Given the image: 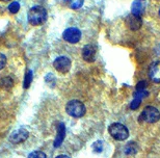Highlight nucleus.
I'll return each mask as SVG.
<instances>
[{"mask_svg": "<svg viewBox=\"0 0 160 158\" xmlns=\"http://www.w3.org/2000/svg\"><path fill=\"white\" fill-rule=\"evenodd\" d=\"M1 1H3V2H6V1H9V0H1Z\"/></svg>", "mask_w": 160, "mask_h": 158, "instance_id": "obj_23", "label": "nucleus"}, {"mask_svg": "<svg viewBox=\"0 0 160 158\" xmlns=\"http://www.w3.org/2000/svg\"><path fill=\"white\" fill-rule=\"evenodd\" d=\"M31 80H32V72L31 71H28L26 76H25V81H24V88L27 89L28 86L30 85Z\"/></svg>", "mask_w": 160, "mask_h": 158, "instance_id": "obj_19", "label": "nucleus"}, {"mask_svg": "<svg viewBox=\"0 0 160 158\" xmlns=\"http://www.w3.org/2000/svg\"><path fill=\"white\" fill-rule=\"evenodd\" d=\"M6 64V57L4 54L0 53V70H2Z\"/></svg>", "mask_w": 160, "mask_h": 158, "instance_id": "obj_21", "label": "nucleus"}, {"mask_svg": "<svg viewBox=\"0 0 160 158\" xmlns=\"http://www.w3.org/2000/svg\"><path fill=\"white\" fill-rule=\"evenodd\" d=\"M62 38L70 44H76L81 38V31L77 27H69L63 31Z\"/></svg>", "mask_w": 160, "mask_h": 158, "instance_id": "obj_7", "label": "nucleus"}, {"mask_svg": "<svg viewBox=\"0 0 160 158\" xmlns=\"http://www.w3.org/2000/svg\"><path fill=\"white\" fill-rule=\"evenodd\" d=\"M146 96H148V92L146 89H136L135 94H134V99L130 104V108L132 110H135V109L138 108L140 103H142V98Z\"/></svg>", "mask_w": 160, "mask_h": 158, "instance_id": "obj_10", "label": "nucleus"}, {"mask_svg": "<svg viewBox=\"0 0 160 158\" xmlns=\"http://www.w3.org/2000/svg\"><path fill=\"white\" fill-rule=\"evenodd\" d=\"M160 120V111L154 106H147L143 110L140 112L138 121L140 123L153 124Z\"/></svg>", "mask_w": 160, "mask_h": 158, "instance_id": "obj_2", "label": "nucleus"}, {"mask_svg": "<svg viewBox=\"0 0 160 158\" xmlns=\"http://www.w3.org/2000/svg\"><path fill=\"white\" fill-rule=\"evenodd\" d=\"M28 131L24 128H20L15 130L14 132H12V134L9 135V140L12 144H21L25 141L28 138Z\"/></svg>", "mask_w": 160, "mask_h": 158, "instance_id": "obj_8", "label": "nucleus"}, {"mask_svg": "<svg viewBox=\"0 0 160 158\" xmlns=\"http://www.w3.org/2000/svg\"><path fill=\"white\" fill-rule=\"evenodd\" d=\"M65 135H66L65 124L60 123L59 126H58V130H57V135L55 137V140H54V147L57 148V147H59L60 145H62V143L63 141V138H65Z\"/></svg>", "mask_w": 160, "mask_h": 158, "instance_id": "obj_12", "label": "nucleus"}, {"mask_svg": "<svg viewBox=\"0 0 160 158\" xmlns=\"http://www.w3.org/2000/svg\"><path fill=\"white\" fill-rule=\"evenodd\" d=\"M149 75L152 81L160 83V62L153 63L149 69Z\"/></svg>", "mask_w": 160, "mask_h": 158, "instance_id": "obj_11", "label": "nucleus"}, {"mask_svg": "<svg viewBox=\"0 0 160 158\" xmlns=\"http://www.w3.org/2000/svg\"><path fill=\"white\" fill-rule=\"evenodd\" d=\"M97 54V48L94 45L88 44L85 45L82 49V57L86 63H94Z\"/></svg>", "mask_w": 160, "mask_h": 158, "instance_id": "obj_9", "label": "nucleus"}, {"mask_svg": "<svg viewBox=\"0 0 160 158\" xmlns=\"http://www.w3.org/2000/svg\"><path fill=\"white\" fill-rule=\"evenodd\" d=\"M20 9V4L18 2H12L11 4L8 5V11L12 13V14H16V13L19 12Z\"/></svg>", "mask_w": 160, "mask_h": 158, "instance_id": "obj_17", "label": "nucleus"}, {"mask_svg": "<svg viewBox=\"0 0 160 158\" xmlns=\"http://www.w3.org/2000/svg\"><path fill=\"white\" fill-rule=\"evenodd\" d=\"M103 143H102L101 140H98L96 141V143H94V145H92V150H94V152L96 153H101L102 151H103Z\"/></svg>", "mask_w": 160, "mask_h": 158, "instance_id": "obj_16", "label": "nucleus"}, {"mask_svg": "<svg viewBox=\"0 0 160 158\" xmlns=\"http://www.w3.org/2000/svg\"><path fill=\"white\" fill-rule=\"evenodd\" d=\"M108 132L116 140L123 141L129 137V130L122 123H112L108 127Z\"/></svg>", "mask_w": 160, "mask_h": 158, "instance_id": "obj_3", "label": "nucleus"}, {"mask_svg": "<svg viewBox=\"0 0 160 158\" xmlns=\"http://www.w3.org/2000/svg\"><path fill=\"white\" fill-rule=\"evenodd\" d=\"M66 111L73 118H81L85 115L86 108L84 104L79 100H71L66 106Z\"/></svg>", "mask_w": 160, "mask_h": 158, "instance_id": "obj_4", "label": "nucleus"}, {"mask_svg": "<svg viewBox=\"0 0 160 158\" xmlns=\"http://www.w3.org/2000/svg\"><path fill=\"white\" fill-rule=\"evenodd\" d=\"M2 88H11L12 85V80L9 78V77H5V78L1 79V82H0Z\"/></svg>", "mask_w": 160, "mask_h": 158, "instance_id": "obj_18", "label": "nucleus"}, {"mask_svg": "<svg viewBox=\"0 0 160 158\" xmlns=\"http://www.w3.org/2000/svg\"><path fill=\"white\" fill-rule=\"evenodd\" d=\"M125 24H126L127 28H129L130 30L136 31L139 30L142 26V19L140 17V15H136L131 13L125 19Z\"/></svg>", "mask_w": 160, "mask_h": 158, "instance_id": "obj_5", "label": "nucleus"}, {"mask_svg": "<svg viewBox=\"0 0 160 158\" xmlns=\"http://www.w3.org/2000/svg\"><path fill=\"white\" fill-rule=\"evenodd\" d=\"M47 11L43 6H33L28 12V22L33 26H39L47 20Z\"/></svg>", "mask_w": 160, "mask_h": 158, "instance_id": "obj_1", "label": "nucleus"}, {"mask_svg": "<svg viewBox=\"0 0 160 158\" xmlns=\"http://www.w3.org/2000/svg\"><path fill=\"white\" fill-rule=\"evenodd\" d=\"M66 4L72 9H78L83 5L84 0H65Z\"/></svg>", "mask_w": 160, "mask_h": 158, "instance_id": "obj_13", "label": "nucleus"}, {"mask_svg": "<svg viewBox=\"0 0 160 158\" xmlns=\"http://www.w3.org/2000/svg\"><path fill=\"white\" fill-rule=\"evenodd\" d=\"M28 158H46V154L42 151H33L29 154Z\"/></svg>", "mask_w": 160, "mask_h": 158, "instance_id": "obj_20", "label": "nucleus"}, {"mask_svg": "<svg viewBox=\"0 0 160 158\" xmlns=\"http://www.w3.org/2000/svg\"><path fill=\"white\" fill-rule=\"evenodd\" d=\"M158 14H159V17H160V9H159V12H158Z\"/></svg>", "mask_w": 160, "mask_h": 158, "instance_id": "obj_24", "label": "nucleus"}, {"mask_svg": "<svg viewBox=\"0 0 160 158\" xmlns=\"http://www.w3.org/2000/svg\"><path fill=\"white\" fill-rule=\"evenodd\" d=\"M137 152V145L132 141V143H129L126 146V149H125V153L130 155V154H135Z\"/></svg>", "mask_w": 160, "mask_h": 158, "instance_id": "obj_14", "label": "nucleus"}, {"mask_svg": "<svg viewBox=\"0 0 160 158\" xmlns=\"http://www.w3.org/2000/svg\"><path fill=\"white\" fill-rule=\"evenodd\" d=\"M53 66L57 72L66 74L71 70L72 62H71V59H68L67 56H59L53 62Z\"/></svg>", "mask_w": 160, "mask_h": 158, "instance_id": "obj_6", "label": "nucleus"}, {"mask_svg": "<svg viewBox=\"0 0 160 158\" xmlns=\"http://www.w3.org/2000/svg\"><path fill=\"white\" fill-rule=\"evenodd\" d=\"M55 158H71V157H69V156H67V155H58Z\"/></svg>", "mask_w": 160, "mask_h": 158, "instance_id": "obj_22", "label": "nucleus"}, {"mask_svg": "<svg viewBox=\"0 0 160 158\" xmlns=\"http://www.w3.org/2000/svg\"><path fill=\"white\" fill-rule=\"evenodd\" d=\"M142 9H143L142 4L140 3L139 0H136V1L133 2V4H132V13L133 14L139 15V13H142Z\"/></svg>", "mask_w": 160, "mask_h": 158, "instance_id": "obj_15", "label": "nucleus"}]
</instances>
